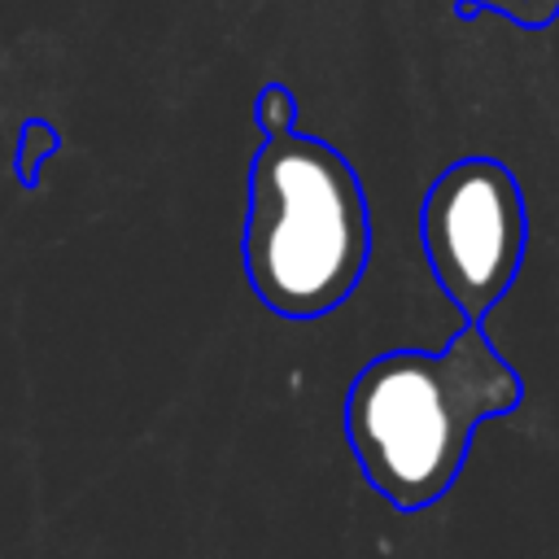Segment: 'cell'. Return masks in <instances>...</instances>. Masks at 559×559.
Wrapping results in <instances>:
<instances>
[{
    "label": "cell",
    "instance_id": "1",
    "mask_svg": "<svg viewBox=\"0 0 559 559\" xmlns=\"http://www.w3.org/2000/svg\"><path fill=\"white\" fill-rule=\"evenodd\" d=\"M524 402L515 367L485 323H463L441 349H384L345 393V441L367 485L402 515L441 502L480 424Z\"/></svg>",
    "mask_w": 559,
    "mask_h": 559
},
{
    "label": "cell",
    "instance_id": "2",
    "mask_svg": "<svg viewBox=\"0 0 559 559\" xmlns=\"http://www.w3.org/2000/svg\"><path fill=\"white\" fill-rule=\"evenodd\" d=\"M258 301L284 319H323L371 262V210L349 157L297 127L262 131L240 231Z\"/></svg>",
    "mask_w": 559,
    "mask_h": 559
},
{
    "label": "cell",
    "instance_id": "3",
    "mask_svg": "<svg viewBox=\"0 0 559 559\" xmlns=\"http://www.w3.org/2000/svg\"><path fill=\"white\" fill-rule=\"evenodd\" d=\"M419 240L463 323H485L528 253V201L515 170L485 153L454 157L424 192Z\"/></svg>",
    "mask_w": 559,
    "mask_h": 559
},
{
    "label": "cell",
    "instance_id": "4",
    "mask_svg": "<svg viewBox=\"0 0 559 559\" xmlns=\"http://www.w3.org/2000/svg\"><path fill=\"white\" fill-rule=\"evenodd\" d=\"M485 13H502L524 31H542L559 17V0H454V17L463 22H476Z\"/></svg>",
    "mask_w": 559,
    "mask_h": 559
},
{
    "label": "cell",
    "instance_id": "5",
    "mask_svg": "<svg viewBox=\"0 0 559 559\" xmlns=\"http://www.w3.org/2000/svg\"><path fill=\"white\" fill-rule=\"evenodd\" d=\"M57 144H61V135H57L48 122L31 118V122L22 127V135H17V157H13L17 179H22V183H39V166L57 153Z\"/></svg>",
    "mask_w": 559,
    "mask_h": 559
},
{
    "label": "cell",
    "instance_id": "6",
    "mask_svg": "<svg viewBox=\"0 0 559 559\" xmlns=\"http://www.w3.org/2000/svg\"><path fill=\"white\" fill-rule=\"evenodd\" d=\"M253 122L262 131H275V127H297V96L284 87V83H266L253 100Z\"/></svg>",
    "mask_w": 559,
    "mask_h": 559
}]
</instances>
